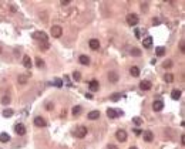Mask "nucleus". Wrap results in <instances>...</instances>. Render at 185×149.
<instances>
[{
    "label": "nucleus",
    "instance_id": "nucleus-1",
    "mask_svg": "<svg viewBox=\"0 0 185 149\" xmlns=\"http://www.w3.org/2000/svg\"><path fill=\"white\" fill-rule=\"evenodd\" d=\"M31 37L36 40H41L43 43H47V34L44 33V31H34V33L31 34Z\"/></svg>",
    "mask_w": 185,
    "mask_h": 149
},
{
    "label": "nucleus",
    "instance_id": "nucleus-2",
    "mask_svg": "<svg viewBox=\"0 0 185 149\" xmlns=\"http://www.w3.org/2000/svg\"><path fill=\"white\" fill-rule=\"evenodd\" d=\"M87 131H88V129H87L86 126H78L77 129H76V132H74V135H76L77 138H80V139H83V138L87 135Z\"/></svg>",
    "mask_w": 185,
    "mask_h": 149
},
{
    "label": "nucleus",
    "instance_id": "nucleus-3",
    "mask_svg": "<svg viewBox=\"0 0 185 149\" xmlns=\"http://www.w3.org/2000/svg\"><path fill=\"white\" fill-rule=\"evenodd\" d=\"M127 23H128L130 26H137L138 24V16L137 14H128L127 16Z\"/></svg>",
    "mask_w": 185,
    "mask_h": 149
},
{
    "label": "nucleus",
    "instance_id": "nucleus-4",
    "mask_svg": "<svg viewBox=\"0 0 185 149\" xmlns=\"http://www.w3.org/2000/svg\"><path fill=\"white\" fill-rule=\"evenodd\" d=\"M63 34V28L60 27V26H53L51 27V36L55 37V38H59V37H61Z\"/></svg>",
    "mask_w": 185,
    "mask_h": 149
},
{
    "label": "nucleus",
    "instance_id": "nucleus-5",
    "mask_svg": "<svg viewBox=\"0 0 185 149\" xmlns=\"http://www.w3.org/2000/svg\"><path fill=\"white\" fill-rule=\"evenodd\" d=\"M115 138H117L120 142H125L127 141V132L124 131V129H118V131L115 132Z\"/></svg>",
    "mask_w": 185,
    "mask_h": 149
},
{
    "label": "nucleus",
    "instance_id": "nucleus-6",
    "mask_svg": "<svg viewBox=\"0 0 185 149\" xmlns=\"http://www.w3.org/2000/svg\"><path fill=\"white\" fill-rule=\"evenodd\" d=\"M34 125L39 128H44L47 125V122L44 121V118H41V116H36V118H34Z\"/></svg>",
    "mask_w": 185,
    "mask_h": 149
},
{
    "label": "nucleus",
    "instance_id": "nucleus-7",
    "mask_svg": "<svg viewBox=\"0 0 185 149\" xmlns=\"http://www.w3.org/2000/svg\"><path fill=\"white\" fill-rule=\"evenodd\" d=\"M14 131H16V134L17 135H20V136H22V135H24L26 134V126L23 124H17L14 126Z\"/></svg>",
    "mask_w": 185,
    "mask_h": 149
},
{
    "label": "nucleus",
    "instance_id": "nucleus-8",
    "mask_svg": "<svg viewBox=\"0 0 185 149\" xmlns=\"http://www.w3.org/2000/svg\"><path fill=\"white\" fill-rule=\"evenodd\" d=\"M142 136H144L145 142H152V141H154V134H152L151 131H144Z\"/></svg>",
    "mask_w": 185,
    "mask_h": 149
},
{
    "label": "nucleus",
    "instance_id": "nucleus-9",
    "mask_svg": "<svg viewBox=\"0 0 185 149\" xmlns=\"http://www.w3.org/2000/svg\"><path fill=\"white\" fill-rule=\"evenodd\" d=\"M151 82L150 81H147V80H144V81H141L140 82V88L142 90V91H148V90H151Z\"/></svg>",
    "mask_w": 185,
    "mask_h": 149
},
{
    "label": "nucleus",
    "instance_id": "nucleus-10",
    "mask_svg": "<svg viewBox=\"0 0 185 149\" xmlns=\"http://www.w3.org/2000/svg\"><path fill=\"white\" fill-rule=\"evenodd\" d=\"M162 108H164V102H162V101H161V100L154 101V104H152V110L158 112V111H161Z\"/></svg>",
    "mask_w": 185,
    "mask_h": 149
},
{
    "label": "nucleus",
    "instance_id": "nucleus-11",
    "mask_svg": "<svg viewBox=\"0 0 185 149\" xmlns=\"http://www.w3.org/2000/svg\"><path fill=\"white\" fill-rule=\"evenodd\" d=\"M108 80H110L111 82H117L118 81V73L117 71H110V73H108Z\"/></svg>",
    "mask_w": 185,
    "mask_h": 149
},
{
    "label": "nucleus",
    "instance_id": "nucleus-12",
    "mask_svg": "<svg viewBox=\"0 0 185 149\" xmlns=\"http://www.w3.org/2000/svg\"><path fill=\"white\" fill-rule=\"evenodd\" d=\"M88 87H90V90H91V91H98L100 84H98V81H97V80H92V81H90Z\"/></svg>",
    "mask_w": 185,
    "mask_h": 149
},
{
    "label": "nucleus",
    "instance_id": "nucleus-13",
    "mask_svg": "<svg viewBox=\"0 0 185 149\" xmlns=\"http://www.w3.org/2000/svg\"><path fill=\"white\" fill-rule=\"evenodd\" d=\"M90 47H91V50H98L100 48V41L96 38L90 40Z\"/></svg>",
    "mask_w": 185,
    "mask_h": 149
},
{
    "label": "nucleus",
    "instance_id": "nucleus-14",
    "mask_svg": "<svg viewBox=\"0 0 185 149\" xmlns=\"http://www.w3.org/2000/svg\"><path fill=\"white\" fill-rule=\"evenodd\" d=\"M142 44H144L145 48H150V47L152 46V37H145V38L142 40Z\"/></svg>",
    "mask_w": 185,
    "mask_h": 149
},
{
    "label": "nucleus",
    "instance_id": "nucleus-15",
    "mask_svg": "<svg viewBox=\"0 0 185 149\" xmlns=\"http://www.w3.org/2000/svg\"><path fill=\"white\" fill-rule=\"evenodd\" d=\"M107 116L110 119H114V118H117V111L115 110H113V108H108L107 110Z\"/></svg>",
    "mask_w": 185,
    "mask_h": 149
},
{
    "label": "nucleus",
    "instance_id": "nucleus-16",
    "mask_svg": "<svg viewBox=\"0 0 185 149\" xmlns=\"http://www.w3.org/2000/svg\"><path fill=\"white\" fill-rule=\"evenodd\" d=\"M23 65H24L26 68H31V60L29 55H24L23 57Z\"/></svg>",
    "mask_w": 185,
    "mask_h": 149
},
{
    "label": "nucleus",
    "instance_id": "nucleus-17",
    "mask_svg": "<svg viewBox=\"0 0 185 149\" xmlns=\"http://www.w3.org/2000/svg\"><path fill=\"white\" fill-rule=\"evenodd\" d=\"M100 118V111H91V112H88V119H98Z\"/></svg>",
    "mask_w": 185,
    "mask_h": 149
},
{
    "label": "nucleus",
    "instance_id": "nucleus-18",
    "mask_svg": "<svg viewBox=\"0 0 185 149\" xmlns=\"http://www.w3.org/2000/svg\"><path fill=\"white\" fill-rule=\"evenodd\" d=\"M10 141V135L7 134V132H2V134H0V142H9Z\"/></svg>",
    "mask_w": 185,
    "mask_h": 149
},
{
    "label": "nucleus",
    "instance_id": "nucleus-19",
    "mask_svg": "<svg viewBox=\"0 0 185 149\" xmlns=\"http://www.w3.org/2000/svg\"><path fill=\"white\" fill-rule=\"evenodd\" d=\"M171 97H172V100H179L181 98V90H172Z\"/></svg>",
    "mask_w": 185,
    "mask_h": 149
},
{
    "label": "nucleus",
    "instance_id": "nucleus-20",
    "mask_svg": "<svg viewBox=\"0 0 185 149\" xmlns=\"http://www.w3.org/2000/svg\"><path fill=\"white\" fill-rule=\"evenodd\" d=\"M78 61H80V63L83 64V65H88V64H90V58L87 57V55H80Z\"/></svg>",
    "mask_w": 185,
    "mask_h": 149
},
{
    "label": "nucleus",
    "instance_id": "nucleus-21",
    "mask_svg": "<svg viewBox=\"0 0 185 149\" xmlns=\"http://www.w3.org/2000/svg\"><path fill=\"white\" fill-rule=\"evenodd\" d=\"M130 74L133 77H138L140 75V68L138 67H131L130 68Z\"/></svg>",
    "mask_w": 185,
    "mask_h": 149
},
{
    "label": "nucleus",
    "instance_id": "nucleus-22",
    "mask_svg": "<svg viewBox=\"0 0 185 149\" xmlns=\"http://www.w3.org/2000/svg\"><path fill=\"white\" fill-rule=\"evenodd\" d=\"M13 114H14V112H13V110H4V111H3V116H4V118L13 116Z\"/></svg>",
    "mask_w": 185,
    "mask_h": 149
},
{
    "label": "nucleus",
    "instance_id": "nucleus-23",
    "mask_svg": "<svg viewBox=\"0 0 185 149\" xmlns=\"http://www.w3.org/2000/svg\"><path fill=\"white\" fill-rule=\"evenodd\" d=\"M80 114H81V106H74V108H73V115L74 116H76V115H80Z\"/></svg>",
    "mask_w": 185,
    "mask_h": 149
},
{
    "label": "nucleus",
    "instance_id": "nucleus-24",
    "mask_svg": "<svg viewBox=\"0 0 185 149\" xmlns=\"http://www.w3.org/2000/svg\"><path fill=\"white\" fill-rule=\"evenodd\" d=\"M54 85L57 87V88H61L63 87V80L61 78H55L54 80Z\"/></svg>",
    "mask_w": 185,
    "mask_h": 149
},
{
    "label": "nucleus",
    "instance_id": "nucleus-25",
    "mask_svg": "<svg viewBox=\"0 0 185 149\" xmlns=\"http://www.w3.org/2000/svg\"><path fill=\"white\" fill-rule=\"evenodd\" d=\"M131 55H134V57H140V55H141V50L133 48V50H131Z\"/></svg>",
    "mask_w": 185,
    "mask_h": 149
},
{
    "label": "nucleus",
    "instance_id": "nucleus-26",
    "mask_svg": "<svg viewBox=\"0 0 185 149\" xmlns=\"http://www.w3.org/2000/svg\"><path fill=\"white\" fill-rule=\"evenodd\" d=\"M164 54H165V48H164V47H158L157 48V55L158 57H162Z\"/></svg>",
    "mask_w": 185,
    "mask_h": 149
},
{
    "label": "nucleus",
    "instance_id": "nucleus-27",
    "mask_svg": "<svg viewBox=\"0 0 185 149\" xmlns=\"http://www.w3.org/2000/svg\"><path fill=\"white\" fill-rule=\"evenodd\" d=\"M2 104H3V105H9L10 104V97L9 95H4V97L2 98Z\"/></svg>",
    "mask_w": 185,
    "mask_h": 149
},
{
    "label": "nucleus",
    "instance_id": "nucleus-28",
    "mask_svg": "<svg viewBox=\"0 0 185 149\" xmlns=\"http://www.w3.org/2000/svg\"><path fill=\"white\" fill-rule=\"evenodd\" d=\"M36 65L39 68H43L44 67V61L41 60V58H36Z\"/></svg>",
    "mask_w": 185,
    "mask_h": 149
},
{
    "label": "nucleus",
    "instance_id": "nucleus-29",
    "mask_svg": "<svg viewBox=\"0 0 185 149\" xmlns=\"http://www.w3.org/2000/svg\"><path fill=\"white\" fill-rule=\"evenodd\" d=\"M73 78L76 80V81H80V80H81V74H80V71H74V73H73Z\"/></svg>",
    "mask_w": 185,
    "mask_h": 149
},
{
    "label": "nucleus",
    "instance_id": "nucleus-30",
    "mask_svg": "<svg viewBox=\"0 0 185 149\" xmlns=\"http://www.w3.org/2000/svg\"><path fill=\"white\" fill-rule=\"evenodd\" d=\"M164 78H165L166 82H172V81H174V75H172V74H170V73L165 74V77H164Z\"/></svg>",
    "mask_w": 185,
    "mask_h": 149
},
{
    "label": "nucleus",
    "instance_id": "nucleus-31",
    "mask_svg": "<svg viewBox=\"0 0 185 149\" xmlns=\"http://www.w3.org/2000/svg\"><path fill=\"white\" fill-rule=\"evenodd\" d=\"M120 98H121V94H120V92H115V94L111 95V101H118Z\"/></svg>",
    "mask_w": 185,
    "mask_h": 149
},
{
    "label": "nucleus",
    "instance_id": "nucleus-32",
    "mask_svg": "<svg viewBox=\"0 0 185 149\" xmlns=\"http://www.w3.org/2000/svg\"><path fill=\"white\" fill-rule=\"evenodd\" d=\"M18 82H20V84H26V82H27V77L18 75Z\"/></svg>",
    "mask_w": 185,
    "mask_h": 149
},
{
    "label": "nucleus",
    "instance_id": "nucleus-33",
    "mask_svg": "<svg viewBox=\"0 0 185 149\" xmlns=\"http://www.w3.org/2000/svg\"><path fill=\"white\" fill-rule=\"evenodd\" d=\"M179 51L185 53V43H184V40H181V43H179Z\"/></svg>",
    "mask_w": 185,
    "mask_h": 149
},
{
    "label": "nucleus",
    "instance_id": "nucleus-34",
    "mask_svg": "<svg viewBox=\"0 0 185 149\" xmlns=\"http://www.w3.org/2000/svg\"><path fill=\"white\" fill-rule=\"evenodd\" d=\"M162 65H164V68H170V67H171V65H172V63H171V61H170V60H166V61H165V63H164V64H162Z\"/></svg>",
    "mask_w": 185,
    "mask_h": 149
},
{
    "label": "nucleus",
    "instance_id": "nucleus-35",
    "mask_svg": "<svg viewBox=\"0 0 185 149\" xmlns=\"http://www.w3.org/2000/svg\"><path fill=\"white\" fill-rule=\"evenodd\" d=\"M133 121H134V124H135V125H141V124H142V121H141V119L138 118V116H135V118H133Z\"/></svg>",
    "mask_w": 185,
    "mask_h": 149
},
{
    "label": "nucleus",
    "instance_id": "nucleus-36",
    "mask_svg": "<svg viewBox=\"0 0 185 149\" xmlns=\"http://www.w3.org/2000/svg\"><path fill=\"white\" fill-rule=\"evenodd\" d=\"M40 48L43 50V51H46V50H49V44H47V43H43V44H40Z\"/></svg>",
    "mask_w": 185,
    "mask_h": 149
},
{
    "label": "nucleus",
    "instance_id": "nucleus-37",
    "mask_svg": "<svg viewBox=\"0 0 185 149\" xmlns=\"http://www.w3.org/2000/svg\"><path fill=\"white\" fill-rule=\"evenodd\" d=\"M53 108H54V105H53L51 102H47V105H46V110H47V111H51Z\"/></svg>",
    "mask_w": 185,
    "mask_h": 149
},
{
    "label": "nucleus",
    "instance_id": "nucleus-38",
    "mask_svg": "<svg viewBox=\"0 0 185 149\" xmlns=\"http://www.w3.org/2000/svg\"><path fill=\"white\" fill-rule=\"evenodd\" d=\"M61 4H63V6H67V4H70V2H68V0H63Z\"/></svg>",
    "mask_w": 185,
    "mask_h": 149
},
{
    "label": "nucleus",
    "instance_id": "nucleus-39",
    "mask_svg": "<svg viewBox=\"0 0 185 149\" xmlns=\"http://www.w3.org/2000/svg\"><path fill=\"white\" fill-rule=\"evenodd\" d=\"M181 143L185 145V135H181Z\"/></svg>",
    "mask_w": 185,
    "mask_h": 149
},
{
    "label": "nucleus",
    "instance_id": "nucleus-40",
    "mask_svg": "<svg viewBox=\"0 0 185 149\" xmlns=\"http://www.w3.org/2000/svg\"><path fill=\"white\" fill-rule=\"evenodd\" d=\"M141 10H147V3H142L141 4Z\"/></svg>",
    "mask_w": 185,
    "mask_h": 149
},
{
    "label": "nucleus",
    "instance_id": "nucleus-41",
    "mask_svg": "<svg viewBox=\"0 0 185 149\" xmlns=\"http://www.w3.org/2000/svg\"><path fill=\"white\" fill-rule=\"evenodd\" d=\"M107 149H118V148H117L115 145H108V148H107Z\"/></svg>",
    "mask_w": 185,
    "mask_h": 149
},
{
    "label": "nucleus",
    "instance_id": "nucleus-42",
    "mask_svg": "<svg viewBox=\"0 0 185 149\" xmlns=\"http://www.w3.org/2000/svg\"><path fill=\"white\" fill-rule=\"evenodd\" d=\"M86 97L88 98V100H91V98H92V95H91V94H90V92H88V94H86Z\"/></svg>",
    "mask_w": 185,
    "mask_h": 149
},
{
    "label": "nucleus",
    "instance_id": "nucleus-43",
    "mask_svg": "<svg viewBox=\"0 0 185 149\" xmlns=\"http://www.w3.org/2000/svg\"><path fill=\"white\" fill-rule=\"evenodd\" d=\"M130 149H138V148H135V146H131V148H130Z\"/></svg>",
    "mask_w": 185,
    "mask_h": 149
}]
</instances>
